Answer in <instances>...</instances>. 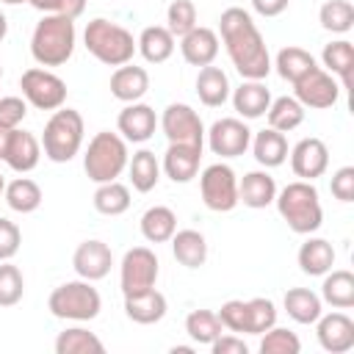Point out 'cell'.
<instances>
[{"instance_id": "6da1fadb", "label": "cell", "mask_w": 354, "mask_h": 354, "mask_svg": "<svg viewBox=\"0 0 354 354\" xmlns=\"http://www.w3.org/2000/svg\"><path fill=\"white\" fill-rule=\"evenodd\" d=\"M218 41L224 44L235 72L243 80H266L271 72V53L266 39L252 19V14L241 6H230L218 17Z\"/></svg>"}, {"instance_id": "7a4b0ae2", "label": "cell", "mask_w": 354, "mask_h": 354, "mask_svg": "<svg viewBox=\"0 0 354 354\" xmlns=\"http://www.w3.org/2000/svg\"><path fill=\"white\" fill-rule=\"evenodd\" d=\"M274 205H277L282 221L296 235H313L324 224L321 196H318V188L310 180H293L285 188H279Z\"/></svg>"}, {"instance_id": "3957f363", "label": "cell", "mask_w": 354, "mask_h": 354, "mask_svg": "<svg viewBox=\"0 0 354 354\" xmlns=\"http://www.w3.org/2000/svg\"><path fill=\"white\" fill-rule=\"evenodd\" d=\"M77 44L75 19L61 14H44L30 33V55L39 66H64Z\"/></svg>"}, {"instance_id": "277c9868", "label": "cell", "mask_w": 354, "mask_h": 354, "mask_svg": "<svg viewBox=\"0 0 354 354\" xmlns=\"http://www.w3.org/2000/svg\"><path fill=\"white\" fill-rule=\"evenodd\" d=\"M83 44L105 66L130 64L133 55H136V39H133V33L124 25L111 22L105 17H94L91 22H86Z\"/></svg>"}, {"instance_id": "5b68a950", "label": "cell", "mask_w": 354, "mask_h": 354, "mask_svg": "<svg viewBox=\"0 0 354 354\" xmlns=\"http://www.w3.org/2000/svg\"><path fill=\"white\" fill-rule=\"evenodd\" d=\"M130 152H127V141L119 133L111 130H100L91 136L86 152H83V171L91 183H111L119 180L122 171L127 169Z\"/></svg>"}, {"instance_id": "8992f818", "label": "cell", "mask_w": 354, "mask_h": 354, "mask_svg": "<svg viewBox=\"0 0 354 354\" xmlns=\"http://www.w3.org/2000/svg\"><path fill=\"white\" fill-rule=\"evenodd\" d=\"M83 133H86V124H83L80 111L61 105L58 111H53L39 138L44 158L53 163H69L83 147Z\"/></svg>"}, {"instance_id": "52a82bcc", "label": "cell", "mask_w": 354, "mask_h": 354, "mask_svg": "<svg viewBox=\"0 0 354 354\" xmlns=\"http://www.w3.org/2000/svg\"><path fill=\"white\" fill-rule=\"evenodd\" d=\"M47 310L53 313V318H61V321H75V324H83V321H94L102 310V296L100 290L88 282V279H69V282H61L50 299H47Z\"/></svg>"}, {"instance_id": "ba28073f", "label": "cell", "mask_w": 354, "mask_h": 354, "mask_svg": "<svg viewBox=\"0 0 354 354\" xmlns=\"http://www.w3.org/2000/svg\"><path fill=\"white\" fill-rule=\"evenodd\" d=\"M19 88L28 105L36 111H58L66 102V83L47 66H30L19 77Z\"/></svg>"}, {"instance_id": "9c48e42d", "label": "cell", "mask_w": 354, "mask_h": 354, "mask_svg": "<svg viewBox=\"0 0 354 354\" xmlns=\"http://www.w3.org/2000/svg\"><path fill=\"white\" fill-rule=\"evenodd\" d=\"M199 194L207 210L230 213L238 205V177L227 163H210L199 174Z\"/></svg>"}, {"instance_id": "30bf717a", "label": "cell", "mask_w": 354, "mask_h": 354, "mask_svg": "<svg viewBox=\"0 0 354 354\" xmlns=\"http://www.w3.org/2000/svg\"><path fill=\"white\" fill-rule=\"evenodd\" d=\"M160 266L158 257L149 246H133L124 252L122 263H119V288L122 296H133V293H144L152 290L158 282Z\"/></svg>"}, {"instance_id": "8fae6325", "label": "cell", "mask_w": 354, "mask_h": 354, "mask_svg": "<svg viewBox=\"0 0 354 354\" xmlns=\"http://www.w3.org/2000/svg\"><path fill=\"white\" fill-rule=\"evenodd\" d=\"M163 136L169 138V144H194V147H205V124L199 119V113L185 105V102H169L158 119Z\"/></svg>"}, {"instance_id": "7c38bea8", "label": "cell", "mask_w": 354, "mask_h": 354, "mask_svg": "<svg viewBox=\"0 0 354 354\" xmlns=\"http://www.w3.org/2000/svg\"><path fill=\"white\" fill-rule=\"evenodd\" d=\"M205 141L210 147L213 155L218 158H241L249 144H252V130L246 124V119L241 116H224V119H216L207 130H205Z\"/></svg>"}, {"instance_id": "4fadbf2b", "label": "cell", "mask_w": 354, "mask_h": 354, "mask_svg": "<svg viewBox=\"0 0 354 354\" xmlns=\"http://www.w3.org/2000/svg\"><path fill=\"white\" fill-rule=\"evenodd\" d=\"M340 83L335 75H329L324 66H315L310 69L304 77H299L293 83V97L304 105V108H313V111H324V108H332L337 100H340Z\"/></svg>"}, {"instance_id": "5bb4252c", "label": "cell", "mask_w": 354, "mask_h": 354, "mask_svg": "<svg viewBox=\"0 0 354 354\" xmlns=\"http://www.w3.org/2000/svg\"><path fill=\"white\" fill-rule=\"evenodd\" d=\"M288 155H290V169L299 180L313 183V180L324 177L326 169H329V147L315 136H307V138L296 141Z\"/></svg>"}, {"instance_id": "9a60e30c", "label": "cell", "mask_w": 354, "mask_h": 354, "mask_svg": "<svg viewBox=\"0 0 354 354\" xmlns=\"http://www.w3.org/2000/svg\"><path fill=\"white\" fill-rule=\"evenodd\" d=\"M315 337L324 351L329 354H346L354 348V321L343 313H321L315 321Z\"/></svg>"}, {"instance_id": "2e32d148", "label": "cell", "mask_w": 354, "mask_h": 354, "mask_svg": "<svg viewBox=\"0 0 354 354\" xmlns=\"http://www.w3.org/2000/svg\"><path fill=\"white\" fill-rule=\"evenodd\" d=\"M158 127V113L152 105L147 102H127L119 116H116V133L127 141V144H144L155 136Z\"/></svg>"}, {"instance_id": "e0dca14e", "label": "cell", "mask_w": 354, "mask_h": 354, "mask_svg": "<svg viewBox=\"0 0 354 354\" xmlns=\"http://www.w3.org/2000/svg\"><path fill=\"white\" fill-rule=\"evenodd\" d=\"M111 266H113V252L105 241H83L75 254H72V268L80 279H88V282H100L111 274Z\"/></svg>"}, {"instance_id": "ac0fdd59", "label": "cell", "mask_w": 354, "mask_h": 354, "mask_svg": "<svg viewBox=\"0 0 354 354\" xmlns=\"http://www.w3.org/2000/svg\"><path fill=\"white\" fill-rule=\"evenodd\" d=\"M199 163H202V147L194 144H169L160 160V171L171 180V183H191L199 174Z\"/></svg>"}, {"instance_id": "d6986e66", "label": "cell", "mask_w": 354, "mask_h": 354, "mask_svg": "<svg viewBox=\"0 0 354 354\" xmlns=\"http://www.w3.org/2000/svg\"><path fill=\"white\" fill-rule=\"evenodd\" d=\"M39 160H41V141L30 130L14 127L3 163L8 169H14L17 174H28V171H33L39 166Z\"/></svg>"}, {"instance_id": "ffe728a7", "label": "cell", "mask_w": 354, "mask_h": 354, "mask_svg": "<svg viewBox=\"0 0 354 354\" xmlns=\"http://www.w3.org/2000/svg\"><path fill=\"white\" fill-rule=\"evenodd\" d=\"M218 33L213 28H205V25H196L194 30H188L185 36H180V53L185 58V64L202 69V66H210L218 55Z\"/></svg>"}, {"instance_id": "44dd1931", "label": "cell", "mask_w": 354, "mask_h": 354, "mask_svg": "<svg viewBox=\"0 0 354 354\" xmlns=\"http://www.w3.org/2000/svg\"><path fill=\"white\" fill-rule=\"evenodd\" d=\"M277 180L268 174V169H254L246 171L238 180V202H243L252 210H263L268 205H274L277 199Z\"/></svg>"}, {"instance_id": "7402d4cb", "label": "cell", "mask_w": 354, "mask_h": 354, "mask_svg": "<svg viewBox=\"0 0 354 354\" xmlns=\"http://www.w3.org/2000/svg\"><path fill=\"white\" fill-rule=\"evenodd\" d=\"M111 94L119 100V102H138L147 91H149V72L144 66H136V64H122L113 69L111 75Z\"/></svg>"}, {"instance_id": "603a6c76", "label": "cell", "mask_w": 354, "mask_h": 354, "mask_svg": "<svg viewBox=\"0 0 354 354\" xmlns=\"http://www.w3.org/2000/svg\"><path fill=\"white\" fill-rule=\"evenodd\" d=\"M230 100L241 119H260L271 105V91L263 80H243L238 88L230 91Z\"/></svg>"}, {"instance_id": "cb8c5ba5", "label": "cell", "mask_w": 354, "mask_h": 354, "mask_svg": "<svg viewBox=\"0 0 354 354\" xmlns=\"http://www.w3.org/2000/svg\"><path fill=\"white\" fill-rule=\"evenodd\" d=\"M254 160L263 166V169H277L288 160V138L285 133L274 130V127H266V130H257L252 133V144H249Z\"/></svg>"}, {"instance_id": "d4e9b609", "label": "cell", "mask_w": 354, "mask_h": 354, "mask_svg": "<svg viewBox=\"0 0 354 354\" xmlns=\"http://www.w3.org/2000/svg\"><path fill=\"white\" fill-rule=\"evenodd\" d=\"M169 304H166V296L160 290H144V293H133V296H124V315L133 321V324H141V326H149V324H158L163 321Z\"/></svg>"}, {"instance_id": "484cf974", "label": "cell", "mask_w": 354, "mask_h": 354, "mask_svg": "<svg viewBox=\"0 0 354 354\" xmlns=\"http://www.w3.org/2000/svg\"><path fill=\"white\" fill-rule=\"evenodd\" d=\"M321 64L329 75L337 77L340 88L348 91L351 88V72H354V44L348 39H335L329 44H324L321 50Z\"/></svg>"}, {"instance_id": "4316f807", "label": "cell", "mask_w": 354, "mask_h": 354, "mask_svg": "<svg viewBox=\"0 0 354 354\" xmlns=\"http://www.w3.org/2000/svg\"><path fill=\"white\" fill-rule=\"evenodd\" d=\"M296 263H299L301 274H307V277H324V274L335 266V246H332L326 238L310 235V238L299 246Z\"/></svg>"}, {"instance_id": "83f0119b", "label": "cell", "mask_w": 354, "mask_h": 354, "mask_svg": "<svg viewBox=\"0 0 354 354\" xmlns=\"http://www.w3.org/2000/svg\"><path fill=\"white\" fill-rule=\"evenodd\" d=\"M174 41L166 25H147L136 39V53H141L147 64H163L174 55Z\"/></svg>"}, {"instance_id": "f1b7e54d", "label": "cell", "mask_w": 354, "mask_h": 354, "mask_svg": "<svg viewBox=\"0 0 354 354\" xmlns=\"http://www.w3.org/2000/svg\"><path fill=\"white\" fill-rule=\"evenodd\" d=\"M230 91H232V86H230V77H227V72L221 66L210 64V66L199 69V75H196V97H199L202 105L221 108L230 100Z\"/></svg>"}, {"instance_id": "f546056e", "label": "cell", "mask_w": 354, "mask_h": 354, "mask_svg": "<svg viewBox=\"0 0 354 354\" xmlns=\"http://www.w3.org/2000/svg\"><path fill=\"white\" fill-rule=\"evenodd\" d=\"M138 230H141L144 241H149V243H166L177 232V213L171 207H166V205H152V207H147L141 213Z\"/></svg>"}, {"instance_id": "4dcf8cb0", "label": "cell", "mask_w": 354, "mask_h": 354, "mask_svg": "<svg viewBox=\"0 0 354 354\" xmlns=\"http://www.w3.org/2000/svg\"><path fill=\"white\" fill-rule=\"evenodd\" d=\"M321 301L335 310L354 307V274L348 268H329L321 282Z\"/></svg>"}, {"instance_id": "1f68e13d", "label": "cell", "mask_w": 354, "mask_h": 354, "mask_svg": "<svg viewBox=\"0 0 354 354\" xmlns=\"http://www.w3.org/2000/svg\"><path fill=\"white\" fill-rule=\"evenodd\" d=\"M282 307L288 313L290 321L296 324H315L318 315L324 313V301L318 293H313L310 288H288L282 296Z\"/></svg>"}, {"instance_id": "d6a6232c", "label": "cell", "mask_w": 354, "mask_h": 354, "mask_svg": "<svg viewBox=\"0 0 354 354\" xmlns=\"http://www.w3.org/2000/svg\"><path fill=\"white\" fill-rule=\"evenodd\" d=\"M171 254L185 268H199L207 260V241L199 230H177L171 235Z\"/></svg>"}, {"instance_id": "836d02e7", "label": "cell", "mask_w": 354, "mask_h": 354, "mask_svg": "<svg viewBox=\"0 0 354 354\" xmlns=\"http://www.w3.org/2000/svg\"><path fill=\"white\" fill-rule=\"evenodd\" d=\"M127 174H130V185L138 194H149L160 183V160L155 158L152 149H138L127 160Z\"/></svg>"}, {"instance_id": "e575fe53", "label": "cell", "mask_w": 354, "mask_h": 354, "mask_svg": "<svg viewBox=\"0 0 354 354\" xmlns=\"http://www.w3.org/2000/svg\"><path fill=\"white\" fill-rule=\"evenodd\" d=\"M315 66H318L315 58H313L304 47H296V44L282 47V50L277 53L274 64H271V69H277V75H279L282 80H288L290 86H293L299 77H304L310 69H315Z\"/></svg>"}, {"instance_id": "d590c367", "label": "cell", "mask_w": 354, "mask_h": 354, "mask_svg": "<svg viewBox=\"0 0 354 354\" xmlns=\"http://www.w3.org/2000/svg\"><path fill=\"white\" fill-rule=\"evenodd\" d=\"M3 196H6V205H8L14 213H22V216L39 210V205H41V199H44L39 183L30 180V177H14L11 183H6Z\"/></svg>"}, {"instance_id": "8d00e7d4", "label": "cell", "mask_w": 354, "mask_h": 354, "mask_svg": "<svg viewBox=\"0 0 354 354\" xmlns=\"http://www.w3.org/2000/svg\"><path fill=\"white\" fill-rule=\"evenodd\" d=\"M130 202H133L130 188L124 183H119V180L100 183L97 191H94V196H91L94 210L102 213V216H122V213L130 210Z\"/></svg>"}, {"instance_id": "74e56055", "label": "cell", "mask_w": 354, "mask_h": 354, "mask_svg": "<svg viewBox=\"0 0 354 354\" xmlns=\"http://www.w3.org/2000/svg\"><path fill=\"white\" fill-rule=\"evenodd\" d=\"M55 354H102L105 343L86 326H66L55 337Z\"/></svg>"}, {"instance_id": "f35d334b", "label": "cell", "mask_w": 354, "mask_h": 354, "mask_svg": "<svg viewBox=\"0 0 354 354\" xmlns=\"http://www.w3.org/2000/svg\"><path fill=\"white\" fill-rule=\"evenodd\" d=\"M304 105L296 100V97H277V100H271V105H268V111H266V119H268V127H274V130H279V133H290V130H296L301 122H304Z\"/></svg>"}, {"instance_id": "ab89813d", "label": "cell", "mask_w": 354, "mask_h": 354, "mask_svg": "<svg viewBox=\"0 0 354 354\" xmlns=\"http://www.w3.org/2000/svg\"><path fill=\"white\" fill-rule=\"evenodd\" d=\"M221 332H224V326L213 310H191L185 315V335L196 346H210Z\"/></svg>"}, {"instance_id": "60d3db41", "label": "cell", "mask_w": 354, "mask_h": 354, "mask_svg": "<svg viewBox=\"0 0 354 354\" xmlns=\"http://www.w3.org/2000/svg\"><path fill=\"white\" fill-rule=\"evenodd\" d=\"M318 22L329 33H348L354 28V6L348 0H326L318 8Z\"/></svg>"}, {"instance_id": "b9f144b4", "label": "cell", "mask_w": 354, "mask_h": 354, "mask_svg": "<svg viewBox=\"0 0 354 354\" xmlns=\"http://www.w3.org/2000/svg\"><path fill=\"white\" fill-rule=\"evenodd\" d=\"M277 324V304L266 296H254L246 301V335H263Z\"/></svg>"}, {"instance_id": "7bdbcfd3", "label": "cell", "mask_w": 354, "mask_h": 354, "mask_svg": "<svg viewBox=\"0 0 354 354\" xmlns=\"http://www.w3.org/2000/svg\"><path fill=\"white\" fill-rule=\"evenodd\" d=\"M260 354H299L301 351V340L296 332L285 329V326H271L260 335Z\"/></svg>"}, {"instance_id": "ee69618b", "label": "cell", "mask_w": 354, "mask_h": 354, "mask_svg": "<svg viewBox=\"0 0 354 354\" xmlns=\"http://www.w3.org/2000/svg\"><path fill=\"white\" fill-rule=\"evenodd\" d=\"M199 14H196V6L194 0H171L169 8H166V28L174 39L185 36L188 30H194L199 22Z\"/></svg>"}, {"instance_id": "f6af8a7d", "label": "cell", "mask_w": 354, "mask_h": 354, "mask_svg": "<svg viewBox=\"0 0 354 354\" xmlns=\"http://www.w3.org/2000/svg\"><path fill=\"white\" fill-rule=\"evenodd\" d=\"M22 296H25L22 271L11 260H3L0 263V307H14L22 301Z\"/></svg>"}, {"instance_id": "bcb514c9", "label": "cell", "mask_w": 354, "mask_h": 354, "mask_svg": "<svg viewBox=\"0 0 354 354\" xmlns=\"http://www.w3.org/2000/svg\"><path fill=\"white\" fill-rule=\"evenodd\" d=\"M221 326L232 335H246V301L243 299H230L221 304V310L216 313Z\"/></svg>"}, {"instance_id": "7dc6e473", "label": "cell", "mask_w": 354, "mask_h": 354, "mask_svg": "<svg viewBox=\"0 0 354 354\" xmlns=\"http://www.w3.org/2000/svg\"><path fill=\"white\" fill-rule=\"evenodd\" d=\"M28 116V102H25V97H0V127H8V130H14V127H19L22 124V119Z\"/></svg>"}, {"instance_id": "c3c4849f", "label": "cell", "mask_w": 354, "mask_h": 354, "mask_svg": "<svg viewBox=\"0 0 354 354\" xmlns=\"http://www.w3.org/2000/svg\"><path fill=\"white\" fill-rule=\"evenodd\" d=\"M41 14H61L69 19H77L86 11V0H28Z\"/></svg>"}, {"instance_id": "681fc988", "label": "cell", "mask_w": 354, "mask_h": 354, "mask_svg": "<svg viewBox=\"0 0 354 354\" xmlns=\"http://www.w3.org/2000/svg\"><path fill=\"white\" fill-rule=\"evenodd\" d=\"M19 243H22L19 227H17L11 218H3V216H0V263H3V260H11V257L19 252Z\"/></svg>"}, {"instance_id": "f907efd6", "label": "cell", "mask_w": 354, "mask_h": 354, "mask_svg": "<svg viewBox=\"0 0 354 354\" xmlns=\"http://www.w3.org/2000/svg\"><path fill=\"white\" fill-rule=\"evenodd\" d=\"M329 188H332V196H335V199L351 202V199H354V166H340V169L332 174Z\"/></svg>"}, {"instance_id": "816d5d0a", "label": "cell", "mask_w": 354, "mask_h": 354, "mask_svg": "<svg viewBox=\"0 0 354 354\" xmlns=\"http://www.w3.org/2000/svg\"><path fill=\"white\" fill-rule=\"evenodd\" d=\"M210 351L213 354H249V346L243 343V337L238 335H218L213 343H210Z\"/></svg>"}, {"instance_id": "f5cc1de1", "label": "cell", "mask_w": 354, "mask_h": 354, "mask_svg": "<svg viewBox=\"0 0 354 354\" xmlns=\"http://www.w3.org/2000/svg\"><path fill=\"white\" fill-rule=\"evenodd\" d=\"M290 0H252V8L260 14V17H279L285 8H288Z\"/></svg>"}, {"instance_id": "db71d44e", "label": "cell", "mask_w": 354, "mask_h": 354, "mask_svg": "<svg viewBox=\"0 0 354 354\" xmlns=\"http://www.w3.org/2000/svg\"><path fill=\"white\" fill-rule=\"evenodd\" d=\"M8 138H11V130H8V127H0V160L6 158V149H8Z\"/></svg>"}, {"instance_id": "11a10c76", "label": "cell", "mask_w": 354, "mask_h": 354, "mask_svg": "<svg viewBox=\"0 0 354 354\" xmlns=\"http://www.w3.org/2000/svg\"><path fill=\"white\" fill-rule=\"evenodd\" d=\"M6 33H8V19H6V14L0 11V41L6 39Z\"/></svg>"}, {"instance_id": "9f6ffc18", "label": "cell", "mask_w": 354, "mask_h": 354, "mask_svg": "<svg viewBox=\"0 0 354 354\" xmlns=\"http://www.w3.org/2000/svg\"><path fill=\"white\" fill-rule=\"evenodd\" d=\"M194 351V346H174L171 348V354H191Z\"/></svg>"}, {"instance_id": "6f0895ef", "label": "cell", "mask_w": 354, "mask_h": 354, "mask_svg": "<svg viewBox=\"0 0 354 354\" xmlns=\"http://www.w3.org/2000/svg\"><path fill=\"white\" fill-rule=\"evenodd\" d=\"M0 3H6V6H19V3H28V0H0Z\"/></svg>"}, {"instance_id": "680465c9", "label": "cell", "mask_w": 354, "mask_h": 354, "mask_svg": "<svg viewBox=\"0 0 354 354\" xmlns=\"http://www.w3.org/2000/svg\"><path fill=\"white\" fill-rule=\"evenodd\" d=\"M3 191H6V177L0 174V196H3Z\"/></svg>"}, {"instance_id": "91938a15", "label": "cell", "mask_w": 354, "mask_h": 354, "mask_svg": "<svg viewBox=\"0 0 354 354\" xmlns=\"http://www.w3.org/2000/svg\"><path fill=\"white\" fill-rule=\"evenodd\" d=\"M0 80H3V64H0Z\"/></svg>"}]
</instances>
